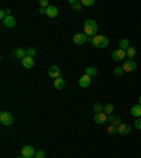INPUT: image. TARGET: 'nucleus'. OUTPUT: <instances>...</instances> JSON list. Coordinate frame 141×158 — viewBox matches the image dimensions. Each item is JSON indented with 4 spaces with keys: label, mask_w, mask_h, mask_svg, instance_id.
Instances as JSON below:
<instances>
[{
    "label": "nucleus",
    "mask_w": 141,
    "mask_h": 158,
    "mask_svg": "<svg viewBox=\"0 0 141 158\" xmlns=\"http://www.w3.org/2000/svg\"><path fill=\"white\" fill-rule=\"evenodd\" d=\"M107 117L109 116L106 114V113H96L95 114V122L97 123V124H103V123L107 122Z\"/></svg>",
    "instance_id": "obj_13"
},
{
    "label": "nucleus",
    "mask_w": 141,
    "mask_h": 158,
    "mask_svg": "<svg viewBox=\"0 0 141 158\" xmlns=\"http://www.w3.org/2000/svg\"><path fill=\"white\" fill-rule=\"evenodd\" d=\"M48 76L51 79H54V81H55L56 78H61V69H59L56 65H52L48 69Z\"/></svg>",
    "instance_id": "obj_8"
},
{
    "label": "nucleus",
    "mask_w": 141,
    "mask_h": 158,
    "mask_svg": "<svg viewBox=\"0 0 141 158\" xmlns=\"http://www.w3.org/2000/svg\"><path fill=\"white\" fill-rule=\"evenodd\" d=\"M93 110H95V113H105V106L100 105L99 102H96L93 105Z\"/></svg>",
    "instance_id": "obj_19"
},
{
    "label": "nucleus",
    "mask_w": 141,
    "mask_h": 158,
    "mask_svg": "<svg viewBox=\"0 0 141 158\" xmlns=\"http://www.w3.org/2000/svg\"><path fill=\"white\" fill-rule=\"evenodd\" d=\"M138 105H141V95H140V98H138Z\"/></svg>",
    "instance_id": "obj_35"
},
{
    "label": "nucleus",
    "mask_w": 141,
    "mask_h": 158,
    "mask_svg": "<svg viewBox=\"0 0 141 158\" xmlns=\"http://www.w3.org/2000/svg\"><path fill=\"white\" fill-rule=\"evenodd\" d=\"M14 122L13 116H11V113L9 112H2L0 113V123L3 126H11Z\"/></svg>",
    "instance_id": "obj_3"
},
{
    "label": "nucleus",
    "mask_w": 141,
    "mask_h": 158,
    "mask_svg": "<svg viewBox=\"0 0 141 158\" xmlns=\"http://www.w3.org/2000/svg\"><path fill=\"white\" fill-rule=\"evenodd\" d=\"M114 118H116V117H114V116H113V114H110V116H109V117H107V120H109V122H110V124H112V123L114 122Z\"/></svg>",
    "instance_id": "obj_33"
},
{
    "label": "nucleus",
    "mask_w": 141,
    "mask_h": 158,
    "mask_svg": "<svg viewBox=\"0 0 141 158\" xmlns=\"http://www.w3.org/2000/svg\"><path fill=\"white\" fill-rule=\"evenodd\" d=\"M130 130H131V127H130V124H127V123H122V124L117 127V133L118 134H122V135L128 134Z\"/></svg>",
    "instance_id": "obj_11"
},
{
    "label": "nucleus",
    "mask_w": 141,
    "mask_h": 158,
    "mask_svg": "<svg viewBox=\"0 0 141 158\" xmlns=\"http://www.w3.org/2000/svg\"><path fill=\"white\" fill-rule=\"evenodd\" d=\"M49 6H51V4H49L48 0H39V7H43V9H48Z\"/></svg>",
    "instance_id": "obj_26"
},
{
    "label": "nucleus",
    "mask_w": 141,
    "mask_h": 158,
    "mask_svg": "<svg viewBox=\"0 0 141 158\" xmlns=\"http://www.w3.org/2000/svg\"><path fill=\"white\" fill-rule=\"evenodd\" d=\"M21 65L27 69H31L34 66V58H31V56H26V58L21 61Z\"/></svg>",
    "instance_id": "obj_14"
},
{
    "label": "nucleus",
    "mask_w": 141,
    "mask_h": 158,
    "mask_svg": "<svg viewBox=\"0 0 141 158\" xmlns=\"http://www.w3.org/2000/svg\"><path fill=\"white\" fill-rule=\"evenodd\" d=\"M113 110H114V107H113V105H110V103H107V105H105V113L107 116H110L113 113Z\"/></svg>",
    "instance_id": "obj_22"
},
{
    "label": "nucleus",
    "mask_w": 141,
    "mask_h": 158,
    "mask_svg": "<svg viewBox=\"0 0 141 158\" xmlns=\"http://www.w3.org/2000/svg\"><path fill=\"white\" fill-rule=\"evenodd\" d=\"M54 88L58 89V90L64 89V88H65V79H64V78H56L55 81H54Z\"/></svg>",
    "instance_id": "obj_15"
},
{
    "label": "nucleus",
    "mask_w": 141,
    "mask_h": 158,
    "mask_svg": "<svg viewBox=\"0 0 141 158\" xmlns=\"http://www.w3.org/2000/svg\"><path fill=\"white\" fill-rule=\"evenodd\" d=\"M34 158H45V152H44L43 150H38V151L35 152V155H34Z\"/></svg>",
    "instance_id": "obj_29"
},
{
    "label": "nucleus",
    "mask_w": 141,
    "mask_h": 158,
    "mask_svg": "<svg viewBox=\"0 0 141 158\" xmlns=\"http://www.w3.org/2000/svg\"><path fill=\"white\" fill-rule=\"evenodd\" d=\"M112 56H113V59L114 61H126V56H127V54H126V51L124 49H114L113 51V54H112Z\"/></svg>",
    "instance_id": "obj_7"
},
{
    "label": "nucleus",
    "mask_w": 141,
    "mask_h": 158,
    "mask_svg": "<svg viewBox=\"0 0 141 158\" xmlns=\"http://www.w3.org/2000/svg\"><path fill=\"white\" fill-rule=\"evenodd\" d=\"M7 16H9V14H7V10H2V11H0V19H2V21H3Z\"/></svg>",
    "instance_id": "obj_30"
},
{
    "label": "nucleus",
    "mask_w": 141,
    "mask_h": 158,
    "mask_svg": "<svg viewBox=\"0 0 141 158\" xmlns=\"http://www.w3.org/2000/svg\"><path fill=\"white\" fill-rule=\"evenodd\" d=\"M112 124H113V126H117V127H118V126L122 124V120H120V118H117V117H116V118H114V122H113Z\"/></svg>",
    "instance_id": "obj_32"
},
{
    "label": "nucleus",
    "mask_w": 141,
    "mask_h": 158,
    "mask_svg": "<svg viewBox=\"0 0 141 158\" xmlns=\"http://www.w3.org/2000/svg\"><path fill=\"white\" fill-rule=\"evenodd\" d=\"M85 73L89 75L90 78H95V76L97 75V68H96V66H89V68H86Z\"/></svg>",
    "instance_id": "obj_18"
},
{
    "label": "nucleus",
    "mask_w": 141,
    "mask_h": 158,
    "mask_svg": "<svg viewBox=\"0 0 141 158\" xmlns=\"http://www.w3.org/2000/svg\"><path fill=\"white\" fill-rule=\"evenodd\" d=\"M135 52H137V51H135L134 47H130V48H127V51H126V54H127V58L128 59H133L135 56Z\"/></svg>",
    "instance_id": "obj_20"
},
{
    "label": "nucleus",
    "mask_w": 141,
    "mask_h": 158,
    "mask_svg": "<svg viewBox=\"0 0 141 158\" xmlns=\"http://www.w3.org/2000/svg\"><path fill=\"white\" fill-rule=\"evenodd\" d=\"M58 9H56L55 6H49L48 9H47V16L48 17H51V19H54V17H56L58 16Z\"/></svg>",
    "instance_id": "obj_16"
},
{
    "label": "nucleus",
    "mask_w": 141,
    "mask_h": 158,
    "mask_svg": "<svg viewBox=\"0 0 141 158\" xmlns=\"http://www.w3.org/2000/svg\"><path fill=\"white\" fill-rule=\"evenodd\" d=\"M107 133H109V134H117V126L110 124L107 127Z\"/></svg>",
    "instance_id": "obj_24"
},
{
    "label": "nucleus",
    "mask_w": 141,
    "mask_h": 158,
    "mask_svg": "<svg viewBox=\"0 0 141 158\" xmlns=\"http://www.w3.org/2000/svg\"><path fill=\"white\" fill-rule=\"evenodd\" d=\"M41 14H47V9H43V7H39V10H38Z\"/></svg>",
    "instance_id": "obj_34"
},
{
    "label": "nucleus",
    "mask_w": 141,
    "mask_h": 158,
    "mask_svg": "<svg viewBox=\"0 0 141 158\" xmlns=\"http://www.w3.org/2000/svg\"><path fill=\"white\" fill-rule=\"evenodd\" d=\"M90 83H92V78L89 75H86V73L79 78V86H81V88H88Z\"/></svg>",
    "instance_id": "obj_9"
},
{
    "label": "nucleus",
    "mask_w": 141,
    "mask_h": 158,
    "mask_svg": "<svg viewBox=\"0 0 141 158\" xmlns=\"http://www.w3.org/2000/svg\"><path fill=\"white\" fill-rule=\"evenodd\" d=\"M37 55V51H35V48H27V56H31V58H34V56Z\"/></svg>",
    "instance_id": "obj_25"
},
{
    "label": "nucleus",
    "mask_w": 141,
    "mask_h": 158,
    "mask_svg": "<svg viewBox=\"0 0 141 158\" xmlns=\"http://www.w3.org/2000/svg\"><path fill=\"white\" fill-rule=\"evenodd\" d=\"M83 27H85V31H83V33H85L88 37L97 35L99 26H97V23H96L95 20H86L85 24H83Z\"/></svg>",
    "instance_id": "obj_2"
},
{
    "label": "nucleus",
    "mask_w": 141,
    "mask_h": 158,
    "mask_svg": "<svg viewBox=\"0 0 141 158\" xmlns=\"http://www.w3.org/2000/svg\"><path fill=\"white\" fill-rule=\"evenodd\" d=\"M88 41L90 44H92L93 47H96V48H106V47L109 45V37L106 35H102V34H97V35L95 37H88Z\"/></svg>",
    "instance_id": "obj_1"
},
{
    "label": "nucleus",
    "mask_w": 141,
    "mask_h": 158,
    "mask_svg": "<svg viewBox=\"0 0 141 158\" xmlns=\"http://www.w3.org/2000/svg\"><path fill=\"white\" fill-rule=\"evenodd\" d=\"M123 69H124V72H133L137 69V64L133 59H126L124 64H123Z\"/></svg>",
    "instance_id": "obj_5"
},
{
    "label": "nucleus",
    "mask_w": 141,
    "mask_h": 158,
    "mask_svg": "<svg viewBox=\"0 0 141 158\" xmlns=\"http://www.w3.org/2000/svg\"><path fill=\"white\" fill-rule=\"evenodd\" d=\"M86 41H88V35H86L85 33H76L75 35H73V43H75L76 45H82Z\"/></svg>",
    "instance_id": "obj_6"
},
{
    "label": "nucleus",
    "mask_w": 141,
    "mask_h": 158,
    "mask_svg": "<svg viewBox=\"0 0 141 158\" xmlns=\"http://www.w3.org/2000/svg\"><path fill=\"white\" fill-rule=\"evenodd\" d=\"M35 150H34V147H31V145H24L23 148H21V155H23L24 158H34V155H35Z\"/></svg>",
    "instance_id": "obj_4"
},
{
    "label": "nucleus",
    "mask_w": 141,
    "mask_h": 158,
    "mask_svg": "<svg viewBox=\"0 0 141 158\" xmlns=\"http://www.w3.org/2000/svg\"><path fill=\"white\" fill-rule=\"evenodd\" d=\"M134 126H135V128H137V130H141V117L135 120V122H134Z\"/></svg>",
    "instance_id": "obj_31"
},
{
    "label": "nucleus",
    "mask_w": 141,
    "mask_h": 158,
    "mask_svg": "<svg viewBox=\"0 0 141 158\" xmlns=\"http://www.w3.org/2000/svg\"><path fill=\"white\" fill-rule=\"evenodd\" d=\"M127 48H130V43H128L127 38H123L122 41H120V49H124V51H127Z\"/></svg>",
    "instance_id": "obj_21"
},
{
    "label": "nucleus",
    "mask_w": 141,
    "mask_h": 158,
    "mask_svg": "<svg viewBox=\"0 0 141 158\" xmlns=\"http://www.w3.org/2000/svg\"><path fill=\"white\" fill-rule=\"evenodd\" d=\"M16 19H14L13 16H7L6 19L3 20V26L4 27H7V28H13L14 26H16Z\"/></svg>",
    "instance_id": "obj_12"
},
{
    "label": "nucleus",
    "mask_w": 141,
    "mask_h": 158,
    "mask_svg": "<svg viewBox=\"0 0 141 158\" xmlns=\"http://www.w3.org/2000/svg\"><path fill=\"white\" fill-rule=\"evenodd\" d=\"M17 158H24V157H23V155H21V157H17Z\"/></svg>",
    "instance_id": "obj_36"
},
{
    "label": "nucleus",
    "mask_w": 141,
    "mask_h": 158,
    "mask_svg": "<svg viewBox=\"0 0 141 158\" xmlns=\"http://www.w3.org/2000/svg\"><path fill=\"white\" fill-rule=\"evenodd\" d=\"M13 56H14L16 59H21V61H23V59L27 56V49H23V48H17V49H14Z\"/></svg>",
    "instance_id": "obj_10"
},
{
    "label": "nucleus",
    "mask_w": 141,
    "mask_h": 158,
    "mask_svg": "<svg viewBox=\"0 0 141 158\" xmlns=\"http://www.w3.org/2000/svg\"><path fill=\"white\" fill-rule=\"evenodd\" d=\"M131 114L134 116V117L140 118L141 117V105H134L131 107Z\"/></svg>",
    "instance_id": "obj_17"
},
{
    "label": "nucleus",
    "mask_w": 141,
    "mask_h": 158,
    "mask_svg": "<svg viewBox=\"0 0 141 158\" xmlns=\"http://www.w3.org/2000/svg\"><path fill=\"white\" fill-rule=\"evenodd\" d=\"M113 72H114L116 76H120L123 72H124V69H123V66H117V68H114V71H113Z\"/></svg>",
    "instance_id": "obj_27"
},
{
    "label": "nucleus",
    "mask_w": 141,
    "mask_h": 158,
    "mask_svg": "<svg viewBox=\"0 0 141 158\" xmlns=\"http://www.w3.org/2000/svg\"><path fill=\"white\" fill-rule=\"evenodd\" d=\"M95 4V0H82V6H86V7H90Z\"/></svg>",
    "instance_id": "obj_28"
},
{
    "label": "nucleus",
    "mask_w": 141,
    "mask_h": 158,
    "mask_svg": "<svg viewBox=\"0 0 141 158\" xmlns=\"http://www.w3.org/2000/svg\"><path fill=\"white\" fill-rule=\"evenodd\" d=\"M72 10L73 11H76V13L81 11V10H82V2H76V3H73L72 4Z\"/></svg>",
    "instance_id": "obj_23"
}]
</instances>
